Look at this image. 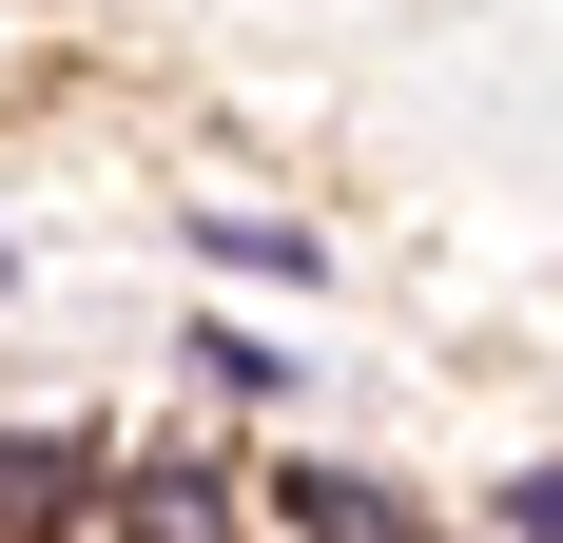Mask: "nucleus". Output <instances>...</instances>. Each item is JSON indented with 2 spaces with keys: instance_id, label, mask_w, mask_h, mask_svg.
<instances>
[{
  "instance_id": "nucleus-2",
  "label": "nucleus",
  "mask_w": 563,
  "mask_h": 543,
  "mask_svg": "<svg viewBox=\"0 0 563 543\" xmlns=\"http://www.w3.org/2000/svg\"><path fill=\"white\" fill-rule=\"evenodd\" d=\"M506 543H563V466H525V486H506Z\"/></svg>"
},
{
  "instance_id": "nucleus-1",
  "label": "nucleus",
  "mask_w": 563,
  "mask_h": 543,
  "mask_svg": "<svg viewBox=\"0 0 563 543\" xmlns=\"http://www.w3.org/2000/svg\"><path fill=\"white\" fill-rule=\"evenodd\" d=\"M78 505H98V446L78 428H0V543H58Z\"/></svg>"
}]
</instances>
